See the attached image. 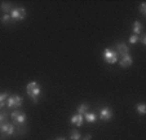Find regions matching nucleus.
I'll return each instance as SVG.
<instances>
[{"mask_svg": "<svg viewBox=\"0 0 146 140\" xmlns=\"http://www.w3.org/2000/svg\"><path fill=\"white\" fill-rule=\"evenodd\" d=\"M140 12H141V14H142V16H146V3H141Z\"/></svg>", "mask_w": 146, "mask_h": 140, "instance_id": "6ab92c4d", "label": "nucleus"}, {"mask_svg": "<svg viewBox=\"0 0 146 140\" xmlns=\"http://www.w3.org/2000/svg\"><path fill=\"white\" fill-rule=\"evenodd\" d=\"M70 139L71 140H80L82 139V135H80V132L78 131V130H72L71 134H70Z\"/></svg>", "mask_w": 146, "mask_h": 140, "instance_id": "2eb2a0df", "label": "nucleus"}, {"mask_svg": "<svg viewBox=\"0 0 146 140\" xmlns=\"http://www.w3.org/2000/svg\"><path fill=\"white\" fill-rule=\"evenodd\" d=\"M88 112V105L87 104H80L79 107H78V113L79 114H84V113Z\"/></svg>", "mask_w": 146, "mask_h": 140, "instance_id": "f3484780", "label": "nucleus"}, {"mask_svg": "<svg viewBox=\"0 0 146 140\" xmlns=\"http://www.w3.org/2000/svg\"><path fill=\"white\" fill-rule=\"evenodd\" d=\"M84 119H86L88 123H94V122L97 121V115L94 114V113H89V112H87V113H84Z\"/></svg>", "mask_w": 146, "mask_h": 140, "instance_id": "9b49d317", "label": "nucleus"}, {"mask_svg": "<svg viewBox=\"0 0 146 140\" xmlns=\"http://www.w3.org/2000/svg\"><path fill=\"white\" fill-rule=\"evenodd\" d=\"M9 16L12 17L13 21H22L26 18V9L21 8V7H13Z\"/></svg>", "mask_w": 146, "mask_h": 140, "instance_id": "f03ea898", "label": "nucleus"}, {"mask_svg": "<svg viewBox=\"0 0 146 140\" xmlns=\"http://www.w3.org/2000/svg\"><path fill=\"white\" fill-rule=\"evenodd\" d=\"M136 110H137V112L140 113L141 115L146 114V105L145 104H138L137 107H136Z\"/></svg>", "mask_w": 146, "mask_h": 140, "instance_id": "a211bd4d", "label": "nucleus"}, {"mask_svg": "<svg viewBox=\"0 0 146 140\" xmlns=\"http://www.w3.org/2000/svg\"><path fill=\"white\" fill-rule=\"evenodd\" d=\"M57 140H65V139H62V137H58V139Z\"/></svg>", "mask_w": 146, "mask_h": 140, "instance_id": "b1692460", "label": "nucleus"}, {"mask_svg": "<svg viewBox=\"0 0 146 140\" xmlns=\"http://www.w3.org/2000/svg\"><path fill=\"white\" fill-rule=\"evenodd\" d=\"M113 110L110 109L109 107H105L102 108L101 110H100V119H102L104 122H109L111 118H113Z\"/></svg>", "mask_w": 146, "mask_h": 140, "instance_id": "423d86ee", "label": "nucleus"}, {"mask_svg": "<svg viewBox=\"0 0 146 140\" xmlns=\"http://www.w3.org/2000/svg\"><path fill=\"white\" fill-rule=\"evenodd\" d=\"M8 93L7 92H3V93H0V108H3L4 105H5V101L8 100Z\"/></svg>", "mask_w": 146, "mask_h": 140, "instance_id": "dca6fc26", "label": "nucleus"}, {"mask_svg": "<svg viewBox=\"0 0 146 140\" xmlns=\"http://www.w3.org/2000/svg\"><path fill=\"white\" fill-rule=\"evenodd\" d=\"M22 102H23V99L19 96V95H12V96H9L8 100H7L8 107L12 108V109H18V108H21Z\"/></svg>", "mask_w": 146, "mask_h": 140, "instance_id": "20e7f679", "label": "nucleus"}, {"mask_svg": "<svg viewBox=\"0 0 146 140\" xmlns=\"http://www.w3.org/2000/svg\"><path fill=\"white\" fill-rule=\"evenodd\" d=\"M12 17L9 16V14H3L1 16V23H4V25H11L12 23Z\"/></svg>", "mask_w": 146, "mask_h": 140, "instance_id": "4468645a", "label": "nucleus"}, {"mask_svg": "<svg viewBox=\"0 0 146 140\" xmlns=\"http://www.w3.org/2000/svg\"><path fill=\"white\" fill-rule=\"evenodd\" d=\"M0 127H1V125H0Z\"/></svg>", "mask_w": 146, "mask_h": 140, "instance_id": "393cba45", "label": "nucleus"}, {"mask_svg": "<svg viewBox=\"0 0 146 140\" xmlns=\"http://www.w3.org/2000/svg\"><path fill=\"white\" fill-rule=\"evenodd\" d=\"M26 93L36 102L38 101V97L40 96V93H41L40 84H39L38 82H30L27 86H26Z\"/></svg>", "mask_w": 146, "mask_h": 140, "instance_id": "f257e3e1", "label": "nucleus"}, {"mask_svg": "<svg viewBox=\"0 0 146 140\" xmlns=\"http://www.w3.org/2000/svg\"><path fill=\"white\" fill-rule=\"evenodd\" d=\"M91 137H92V136H91V135H87V136H86V137H84V140H91Z\"/></svg>", "mask_w": 146, "mask_h": 140, "instance_id": "5701e85b", "label": "nucleus"}, {"mask_svg": "<svg viewBox=\"0 0 146 140\" xmlns=\"http://www.w3.org/2000/svg\"><path fill=\"white\" fill-rule=\"evenodd\" d=\"M5 121H7V115L5 114H0V125L5 123Z\"/></svg>", "mask_w": 146, "mask_h": 140, "instance_id": "4be33fe9", "label": "nucleus"}, {"mask_svg": "<svg viewBox=\"0 0 146 140\" xmlns=\"http://www.w3.org/2000/svg\"><path fill=\"white\" fill-rule=\"evenodd\" d=\"M138 40H141L142 44H146V34H141V36H138Z\"/></svg>", "mask_w": 146, "mask_h": 140, "instance_id": "412c9836", "label": "nucleus"}, {"mask_svg": "<svg viewBox=\"0 0 146 140\" xmlns=\"http://www.w3.org/2000/svg\"><path fill=\"white\" fill-rule=\"evenodd\" d=\"M0 130H1V132L5 135H13L14 134V126L11 123H4L3 126L0 127Z\"/></svg>", "mask_w": 146, "mask_h": 140, "instance_id": "1a4fd4ad", "label": "nucleus"}, {"mask_svg": "<svg viewBox=\"0 0 146 140\" xmlns=\"http://www.w3.org/2000/svg\"><path fill=\"white\" fill-rule=\"evenodd\" d=\"M71 123L72 125H76V126H82L83 125V122H84V117H83V114H75V115H72L71 117Z\"/></svg>", "mask_w": 146, "mask_h": 140, "instance_id": "9d476101", "label": "nucleus"}, {"mask_svg": "<svg viewBox=\"0 0 146 140\" xmlns=\"http://www.w3.org/2000/svg\"><path fill=\"white\" fill-rule=\"evenodd\" d=\"M12 119L16 125H23L26 122V114L23 112H19V110H14L12 113Z\"/></svg>", "mask_w": 146, "mask_h": 140, "instance_id": "39448f33", "label": "nucleus"}, {"mask_svg": "<svg viewBox=\"0 0 146 140\" xmlns=\"http://www.w3.org/2000/svg\"><path fill=\"white\" fill-rule=\"evenodd\" d=\"M133 33H135V35H140L141 33H142V23H141L140 21H135L133 22Z\"/></svg>", "mask_w": 146, "mask_h": 140, "instance_id": "f8f14e48", "label": "nucleus"}, {"mask_svg": "<svg viewBox=\"0 0 146 140\" xmlns=\"http://www.w3.org/2000/svg\"><path fill=\"white\" fill-rule=\"evenodd\" d=\"M116 53L119 56H125V55H129V47H127L125 43H119L116 46Z\"/></svg>", "mask_w": 146, "mask_h": 140, "instance_id": "0eeeda50", "label": "nucleus"}, {"mask_svg": "<svg viewBox=\"0 0 146 140\" xmlns=\"http://www.w3.org/2000/svg\"><path fill=\"white\" fill-rule=\"evenodd\" d=\"M119 64H120L121 68L127 69V68H129V66H132L133 60H132V57H131L129 55H125V56H121V58H120V61H119Z\"/></svg>", "mask_w": 146, "mask_h": 140, "instance_id": "6e6552de", "label": "nucleus"}, {"mask_svg": "<svg viewBox=\"0 0 146 140\" xmlns=\"http://www.w3.org/2000/svg\"><path fill=\"white\" fill-rule=\"evenodd\" d=\"M104 58H105V61L108 64H115V62H118V57H119V55L116 53V51H114V50H111V48H106L105 51H104Z\"/></svg>", "mask_w": 146, "mask_h": 140, "instance_id": "7ed1b4c3", "label": "nucleus"}, {"mask_svg": "<svg viewBox=\"0 0 146 140\" xmlns=\"http://www.w3.org/2000/svg\"><path fill=\"white\" fill-rule=\"evenodd\" d=\"M12 4H9V3H1L0 4V9L4 12V14H9L11 13V11H12Z\"/></svg>", "mask_w": 146, "mask_h": 140, "instance_id": "ddd939ff", "label": "nucleus"}, {"mask_svg": "<svg viewBox=\"0 0 146 140\" xmlns=\"http://www.w3.org/2000/svg\"><path fill=\"white\" fill-rule=\"evenodd\" d=\"M138 42V36L137 35H135V34H133L132 36H129V43L131 44H136Z\"/></svg>", "mask_w": 146, "mask_h": 140, "instance_id": "aec40b11", "label": "nucleus"}]
</instances>
